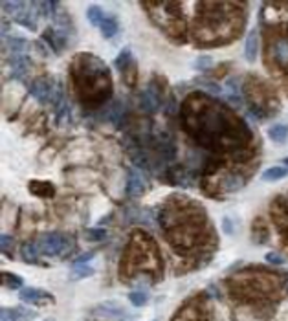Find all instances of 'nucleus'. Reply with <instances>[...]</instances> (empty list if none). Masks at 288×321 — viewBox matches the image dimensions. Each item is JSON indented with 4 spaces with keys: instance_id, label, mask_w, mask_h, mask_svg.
<instances>
[{
    "instance_id": "5701e85b",
    "label": "nucleus",
    "mask_w": 288,
    "mask_h": 321,
    "mask_svg": "<svg viewBox=\"0 0 288 321\" xmlns=\"http://www.w3.org/2000/svg\"><path fill=\"white\" fill-rule=\"evenodd\" d=\"M92 257H94L92 252H88V253H85V255H81V257H77V259H75V263H74V268L75 266H85V264L90 261Z\"/></svg>"
},
{
    "instance_id": "6ab92c4d",
    "label": "nucleus",
    "mask_w": 288,
    "mask_h": 321,
    "mask_svg": "<svg viewBox=\"0 0 288 321\" xmlns=\"http://www.w3.org/2000/svg\"><path fill=\"white\" fill-rule=\"evenodd\" d=\"M18 316H20V312H15V310H8V308H2V312H0V318H2V321H18Z\"/></svg>"
},
{
    "instance_id": "a878e982",
    "label": "nucleus",
    "mask_w": 288,
    "mask_h": 321,
    "mask_svg": "<svg viewBox=\"0 0 288 321\" xmlns=\"http://www.w3.org/2000/svg\"><path fill=\"white\" fill-rule=\"evenodd\" d=\"M46 321H53V320H46Z\"/></svg>"
},
{
    "instance_id": "423d86ee",
    "label": "nucleus",
    "mask_w": 288,
    "mask_h": 321,
    "mask_svg": "<svg viewBox=\"0 0 288 321\" xmlns=\"http://www.w3.org/2000/svg\"><path fill=\"white\" fill-rule=\"evenodd\" d=\"M257 50H259V35H257V32H250L246 37V44H244V55L250 63L255 61Z\"/></svg>"
},
{
    "instance_id": "393cba45",
    "label": "nucleus",
    "mask_w": 288,
    "mask_h": 321,
    "mask_svg": "<svg viewBox=\"0 0 288 321\" xmlns=\"http://www.w3.org/2000/svg\"><path fill=\"white\" fill-rule=\"evenodd\" d=\"M285 164H287V167H288V158H285Z\"/></svg>"
},
{
    "instance_id": "39448f33",
    "label": "nucleus",
    "mask_w": 288,
    "mask_h": 321,
    "mask_svg": "<svg viewBox=\"0 0 288 321\" xmlns=\"http://www.w3.org/2000/svg\"><path fill=\"white\" fill-rule=\"evenodd\" d=\"M42 39L48 41V44L51 46V50H53L55 53H61L63 48L66 46V39L59 32H55V30H46L44 35H42Z\"/></svg>"
},
{
    "instance_id": "1a4fd4ad",
    "label": "nucleus",
    "mask_w": 288,
    "mask_h": 321,
    "mask_svg": "<svg viewBox=\"0 0 288 321\" xmlns=\"http://www.w3.org/2000/svg\"><path fill=\"white\" fill-rule=\"evenodd\" d=\"M287 174H288V169H285V167H279V165H275V167H270V169H266L261 178H263L264 182H277V180H283Z\"/></svg>"
},
{
    "instance_id": "0eeeda50",
    "label": "nucleus",
    "mask_w": 288,
    "mask_h": 321,
    "mask_svg": "<svg viewBox=\"0 0 288 321\" xmlns=\"http://www.w3.org/2000/svg\"><path fill=\"white\" fill-rule=\"evenodd\" d=\"M273 57L281 66H288V39H277L275 41Z\"/></svg>"
},
{
    "instance_id": "4468645a",
    "label": "nucleus",
    "mask_w": 288,
    "mask_h": 321,
    "mask_svg": "<svg viewBox=\"0 0 288 321\" xmlns=\"http://www.w3.org/2000/svg\"><path fill=\"white\" fill-rule=\"evenodd\" d=\"M11 66H13V70H15L17 75H22L28 72V68H30V61L26 57H22V55H18V57H15L13 61H11Z\"/></svg>"
},
{
    "instance_id": "20e7f679",
    "label": "nucleus",
    "mask_w": 288,
    "mask_h": 321,
    "mask_svg": "<svg viewBox=\"0 0 288 321\" xmlns=\"http://www.w3.org/2000/svg\"><path fill=\"white\" fill-rule=\"evenodd\" d=\"M140 103L145 112H154V110L160 108V98H158V94H154L152 88H147L145 92H141Z\"/></svg>"
},
{
    "instance_id": "dca6fc26",
    "label": "nucleus",
    "mask_w": 288,
    "mask_h": 321,
    "mask_svg": "<svg viewBox=\"0 0 288 321\" xmlns=\"http://www.w3.org/2000/svg\"><path fill=\"white\" fill-rule=\"evenodd\" d=\"M129 299L132 301V305L134 306H141L147 303V292H131V296H129Z\"/></svg>"
},
{
    "instance_id": "9d476101",
    "label": "nucleus",
    "mask_w": 288,
    "mask_h": 321,
    "mask_svg": "<svg viewBox=\"0 0 288 321\" xmlns=\"http://www.w3.org/2000/svg\"><path fill=\"white\" fill-rule=\"evenodd\" d=\"M20 252H22V257H24L26 263L35 264L39 261V248H37V242H26Z\"/></svg>"
},
{
    "instance_id": "412c9836",
    "label": "nucleus",
    "mask_w": 288,
    "mask_h": 321,
    "mask_svg": "<svg viewBox=\"0 0 288 321\" xmlns=\"http://www.w3.org/2000/svg\"><path fill=\"white\" fill-rule=\"evenodd\" d=\"M105 235H107L105 230H88L85 237L88 240H101V239H105Z\"/></svg>"
},
{
    "instance_id": "9b49d317",
    "label": "nucleus",
    "mask_w": 288,
    "mask_h": 321,
    "mask_svg": "<svg viewBox=\"0 0 288 321\" xmlns=\"http://www.w3.org/2000/svg\"><path fill=\"white\" fill-rule=\"evenodd\" d=\"M99 30H101L105 39H112L118 33V20L114 17H105V20H103V24L99 26Z\"/></svg>"
},
{
    "instance_id": "aec40b11",
    "label": "nucleus",
    "mask_w": 288,
    "mask_h": 321,
    "mask_svg": "<svg viewBox=\"0 0 288 321\" xmlns=\"http://www.w3.org/2000/svg\"><path fill=\"white\" fill-rule=\"evenodd\" d=\"M94 270L88 268V266H75L74 268V277L75 279H79V277H86V275H92Z\"/></svg>"
},
{
    "instance_id": "f3484780",
    "label": "nucleus",
    "mask_w": 288,
    "mask_h": 321,
    "mask_svg": "<svg viewBox=\"0 0 288 321\" xmlns=\"http://www.w3.org/2000/svg\"><path fill=\"white\" fill-rule=\"evenodd\" d=\"M129 61H131V53H129V50H123L118 59H116V68H119V70H127V65H129Z\"/></svg>"
},
{
    "instance_id": "7ed1b4c3",
    "label": "nucleus",
    "mask_w": 288,
    "mask_h": 321,
    "mask_svg": "<svg viewBox=\"0 0 288 321\" xmlns=\"http://www.w3.org/2000/svg\"><path fill=\"white\" fill-rule=\"evenodd\" d=\"M20 301L24 303H39V301H53V297L48 296L44 290H37V288H22L20 290Z\"/></svg>"
},
{
    "instance_id": "a211bd4d",
    "label": "nucleus",
    "mask_w": 288,
    "mask_h": 321,
    "mask_svg": "<svg viewBox=\"0 0 288 321\" xmlns=\"http://www.w3.org/2000/svg\"><path fill=\"white\" fill-rule=\"evenodd\" d=\"M8 42H9V50H13V51H24L28 48V41L18 39V37H11Z\"/></svg>"
},
{
    "instance_id": "f8f14e48",
    "label": "nucleus",
    "mask_w": 288,
    "mask_h": 321,
    "mask_svg": "<svg viewBox=\"0 0 288 321\" xmlns=\"http://www.w3.org/2000/svg\"><path fill=\"white\" fill-rule=\"evenodd\" d=\"M86 17H88V20H90L92 26H101L103 24V20H105V13H103V9L98 8V6H90V8L86 9Z\"/></svg>"
},
{
    "instance_id": "4be33fe9",
    "label": "nucleus",
    "mask_w": 288,
    "mask_h": 321,
    "mask_svg": "<svg viewBox=\"0 0 288 321\" xmlns=\"http://www.w3.org/2000/svg\"><path fill=\"white\" fill-rule=\"evenodd\" d=\"M266 261L272 264H283L285 263V259L279 255V253H273V252H270V253H266Z\"/></svg>"
},
{
    "instance_id": "6e6552de",
    "label": "nucleus",
    "mask_w": 288,
    "mask_h": 321,
    "mask_svg": "<svg viewBox=\"0 0 288 321\" xmlns=\"http://www.w3.org/2000/svg\"><path fill=\"white\" fill-rule=\"evenodd\" d=\"M96 316L99 318H107V320H114V318H121L123 316V310L119 308L118 305H110V303H103V305H99L96 310H94Z\"/></svg>"
},
{
    "instance_id": "ddd939ff",
    "label": "nucleus",
    "mask_w": 288,
    "mask_h": 321,
    "mask_svg": "<svg viewBox=\"0 0 288 321\" xmlns=\"http://www.w3.org/2000/svg\"><path fill=\"white\" fill-rule=\"evenodd\" d=\"M288 136V127L287 125H273L272 129L268 131V138L273 141H285Z\"/></svg>"
},
{
    "instance_id": "f257e3e1",
    "label": "nucleus",
    "mask_w": 288,
    "mask_h": 321,
    "mask_svg": "<svg viewBox=\"0 0 288 321\" xmlns=\"http://www.w3.org/2000/svg\"><path fill=\"white\" fill-rule=\"evenodd\" d=\"M39 252L44 255H65L66 252L72 250L74 240L61 233H44L35 240Z\"/></svg>"
},
{
    "instance_id": "b1692460",
    "label": "nucleus",
    "mask_w": 288,
    "mask_h": 321,
    "mask_svg": "<svg viewBox=\"0 0 288 321\" xmlns=\"http://www.w3.org/2000/svg\"><path fill=\"white\" fill-rule=\"evenodd\" d=\"M11 246H13V239L4 233V235H2V252L8 253V250H11Z\"/></svg>"
},
{
    "instance_id": "2eb2a0df",
    "label": "nucleus",
    "mask_w": 288,
    "mask_h": 321,
    "mask_svg": "<svg viewBox=\"0 0 288 321\" xmlns=\"http://www.w3.org/2000/svg\"><path fill=\"white\" fill-rule=\"evenodd\" d=\"M2 279H4V285L11 290H17V288H20V287H22V279H20L18 275H15V273L4 272L2 273Z\"/></svg>"
},
{
    "instance_id": "f03ea898",
    "label": "nucleus",
    "mask_w": 288,
    "mask_h": 321,
    "mask_svg": "<svg viewBox=\"0 0 288 321\" xmlns=\"http://www.w3.org/2000/svg\"><path fill=\"white\" fill-rule=\"evenodd\" d=\"M145 187H147V184L141 178V174L136 173V171H131L129 173V180H127V195L129 197H140L141 193L145 191Z\"/></svg>"
}]
</instances>
